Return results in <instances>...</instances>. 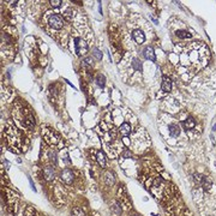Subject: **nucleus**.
<instances>
[{
    "mask_svg": "<svg viewBox=\"0 0 216 216\" xmlns=\"http://www.w3.org/2000/svg\"><path fill=\"white\" fill-rule=\"evenodd\" d=\"M24 106L25 104L19 102L13 109V114L16 113L17 120L21 122V125L23 126V127L30 129L35 125V118H34L32 113L30 112V109H24Z\"/></svg>",
    "mask_w": 216,
    "mask_h": 216,
    "instance_id": "2",
    "label": "nucleus"
},
{
    "mask_svg": "<svg viewBox=\"0 0 216 216\" xmlns=\"http://www.w3.org/2000/svg\"><path fill=\"white\" fill-rule=\"evenodd\" d=\"M96 161H97V163H99L102 168H104V167H106L107 158H106V155H104V153H103V151H101V150H99V151H97V154H96Z\"/></svg>",
    "mask_w": 216,
    "mask_h": 216,
    "instance_id": "13",
    "label": "nucleus"
},
{
    "mask_svg": "<svg viewBox=\"0 0 216 216\" xmlns=\"http://www.w3.org/2000/svg\"><path fill=\"white\" fill-rule=\"evenodd\" d=\"M49 158H50V161L53 162L54 165L57 163V151H50L49 153Z\"/></svg>",
    "mask_w": 216,
    "mask_h": 216,
    "instance_id": "24",
    "label": "nucleus"
},
{
    "mask_svg": "<svg viewBox=\"0 0 216 216\" xmlns=\"http://www.w3.org/2000/svg\"><path fill=\"white\" fill-rule=\"evenodd\" d=\"M49 4H50L53 7H59V6L61 5V1H60V0H50Z\"/></svg>",
    "mask_w": 216,
    "mask_h": 216,
    "instance_id": "25",
    "label": "nucleus"
},
{
    "mask_svg": "<svg viewBox=\"0 0 216 216\" xmlns=\"http://www.w3.org/2000/svg\"><path fill=\"white\" fill-rule=\"evenodd\" d=\"M168 130H169V135L172 137H178L180 135V127H179V125H176V124L169 125L168 126Z\"/></svg>",
    "mask_w": 216,
    "mask_h": 216,
    "instance_id": "14",
    "label": "nucleus"
},
{
    "mask_svg": "<svg viewBox=\"0 0 216 216\" xmlns=\"http://www.w3.org/2000/svg\"><path fill=\"white\" fill-rule=\"evenodd\" d=\"M91 65H93L91 58H85V59L82 60V66L85 67V68H90V67H91Z\"/></svg>",
    "mask_w": 216,
    "mask_h": 216,
    "instance_id": "20",
    "label": "nucleus"
},
{
    "mask_svg": "<svg viewBox=\"0 0 216 216\" xmlns=\"http://www.w3.org/2000/svg\"><path fill=\"white\" fill-rule=\"evenodd\" d=\"M132 67H133L136 71L142 72V61H140L139 59H133V61H132Z\"/></svg>",
    "mask_w": 216,
    "mask_h": 216,
    "instance_id": "19",
    "label": "nucleus"
},
{
    "mask_svg": "<svg viewBox=\"0 0 216 216\" xmlns=\"http://www.w3.org/2000/svg\"><path fill=\"white\" fill-rule=\"evenodd\" d=\"M48 24L53 28V29H61L64 27V17H61L58 13H50L48 16Z\"/></svg>",
    "mask_w": 216,
    "mask_h": 216,
    "instance_id": "3",
    "label": "nucleus"
},
{
    "mask_svg": "<svg viewBox=\"0 0 216 216\" xmlns=\"http://www.w3.org/2000/svg\"><path fill=\"white\" fill-rule=\"evenodd\" d=\"M202 187L205 190V191H208V190H210V187H211V185H212V181H211V179L210 178H208V176H203V179H202Z\"/></svg>",
    "mask_w": 216,
    "mask_h": 216,
    "instance_id": "16",
    "label": "nucleus"
},
{
    "mask_svg": "<svg viewBox=\"0 0 216 216\" xmlns=\"http://www.w3.org/2000/svg\"><path fill=\"white\" fill-rule=\"evenodd\" d=\"M43 137H45L46 142L49 143V144H52V145H57V144L60 143L59 135L55 131H53V130H46L45 133H43Z\"/></svg>",
    "mask_w": 216,
    "mask_h": 216,
    "instance_id": "4",
    "label": "nucleus"
},
{
    "mask_svg": "<svg viewBox=\"0 0 216 216\" xmlns=\"http://www.w3.org/2000/svg\"><path fill=\"white\" fill-rule=\"evenodd\" d=\"M119 132L122 136H129L131 133V125H130V122H127V121L122 122L120 125V127H119Z\"/></svg>",
    "mask_w": 216,
    "mask_h": 216,
    "instance_id": "12",
    "label": "nucleus"
},
{
    "mask_svg": "<svg viewBox=\"0 0 216 216\" xmlns=\"http://www.w3.org/2000/svg\"><path fill=\"white\" fill-rule=\"evenodd\" d=\"M72 216H85V212L81 208H73L72 209Z\"/></svg>",
    "mask_w": 216,
    "mask_h": 216,
    "instance_id": "21",
    "label": "nucleus"
},
{
    "mask_svg": "<svg viewBox=\"0 0 216 216\" xmlns=\"http://www.w3.org/2000/svg\"><path fill=\"white\" fill-rule=\"evenodd\" d=\"M184 126H185L186 130H192V129H194V126H196V120L192 117H189L184 121Z\"/></svg>",
    "mask_w": 216,
    "mask_h": 216,
    "instance_id": "15",
    "label": "nucleus"
},
{
    "mask_svg": "<svg viewBox=\"0 0 216 216\" xmlns=\"http://www.w3.org/2000/svg\"><path fill=\"white\" fill-rule=\"evenodd\" d=\"M64 18L67 22H72V9H67L64 12Z\"/></svg>",
    "mask_w": 216,
    "mask_h": 216,
    "instance_id": "22",
    "label": "nucleus"
},
{
    "mask_svg": "<svg viewBox=\"0 0 216 216\" xmlns=\"http://www.w3.org/2000/svg\"><path fill=\"white\" fill-rule=\"evenodd\" d=\"M60 178H61V180H63L65 184L70 185V184L73 183V180H75V174H73V172H72L71 169H64V171L60 173Z\"/></svg>",
    "mask_w": 216,
    "mask_h": 216,
    "instance_id": "6",
    "label": "nucleus"
},
{
    "mask_svg": "<svg viewBox=\"0 0 216 216\" xmlns=\"http://www.w3.org/2000/svg\"><path fill=\"white\" fill-rule=\"evenodd\" d=\"M75 49H76L77 55H81V54H85L86 53L88 46L81 37H76L75 39Z\"/></svg>",
    "mask_w": 216,
    "mask_h": 216,
    "instance_id": "5",
    "label": "nucleus"
},
{
    "mask_svg": "<svg viewBox=\"0 0 216 216\" xmlns=\"http://www.w3.org/2000/svg\"><path fill=\"white\" fill-rule=\"evenodd\" d=\"M130 156H131V153L129 150H125L124 151V157H130Z\"/></svg>",
    "mask_w": 216,
    "mask_h": 216,
    "instance_id": "27",
    "label": "nucleus"
},
{
    "mask_svg": "<svg viewBox=\"0 0 216 216\" xmlns=\"http://www.w3.org/2000/svg\"><path fill=\"white\" fill-rule=\"evenodd\" d=\"M209 59V49L203 42H192L180 55V63L194 72L204 68L208 65Z\"/></svg>",
    "mask_w": 216,
    "mask_h": 216,
    "instance_id": "1",
    "label": "nucleus"
},
{
    "mask_svg": "<svg viewBox=\"0 0 216 216\" xmlns=\"http://www.w3.org/2000/svg\"><path fill=\"white\" fill-rule=\"evenodd\" d=\"M133 216H137V215H133Z\"/></svg>",
    "mask_w": 216,
    "mask_h": 216,
    "instance_id": "28",
    "label": "nucleus"
},
{
    "mask_svg": "<svg viewBox=\"0 0 216 216\" xmlns=\"http://www.w3.org/2000/svg\"><path fill=\"white\" fill-rule=\"evenodd\" d=\"M143 55H144V58H145L147 60H149V61H153V63L156 61V54H155L153 47H145V49L143 50Z\"/></svg>",
    "mask_w": 216,
    "mask_h": 216,
    "instance_id": "7",
    "label": "nucleus"
},
{
    "mask_svg": "<svg viewBox=\"0 0 216 216\" xmlns=\"http://www.w3.org/2000/svg\"><path fill=\"white\" fill-rule=\"evenodd\" d=\"M43 176L47 181H52L54 180V176H55V172H54V168L52 166H47L43 169Z\"/></svg>",
    "mask_w": 216,
    "mask_h": 216,
    "instance_id": "9",
    "label": "nucleus"
},
{
    "mask_svg": "<svg viewBox=\"0 0 216 216\" xmlns=\"http://www.w3.org/2000/svg\"><path fill=\"white\" fill-rule=\"evenodd\" d=\"M161 89H162V91H165V93H169L171 91V89H172V82H171V79L167 76L162 77Z\"/></svg>",
    "mask_w": 216,
    "mask_h": 216,
    "instance_id": "11",
    "label": "nucleus"
},
{
    "mask_svg": "<svg viewBox=\"0 0 216 216\" xmlns=\"http://www.w3.org/2000/svg\"><path fill=\"white\" fill-rule=\"evenodd\" d=\"M132 39L135 40V42L136 43H143L144 41H145V36H144V34H143V31L142 30H133V32H132Z\"/></svg>",
    "mask_w": 216,
    "mask_h": 216,
    "instance_id": "10",
    "label": "nucleus"
},
{
    "mask_svg": "<svg viewBox=\"0 0 216 216\" xmlns=\"http://www.w3.org/2000/svg\"><path fill=\"white\" fill-rule=\"evenodd\" d=\"M113 209H114V211H115V214H117V215H119V214L121 212V208L119 207V203H114Z\"/></svg>",
    "mask_w": 216,
    "mask_h": 216,
    "instance_id": "26",
    "label": "nucleus"
},
{
    "mask_svg": "<svg viewBox=\"0 0 216 216\" xmlns=\"http://www.w3.org/2000/svg\"><path fill=\"white\" fill-rule=\"evenodd\" d=\"M175 35L178 36L179 39H190L191 37V34L187 30H178L175 32Z\"/></svg>",
    "mask_w": 216,
    "mask_h": 216,
    "instance_id": "17",
    "label": "nucleus"
},
{
    "mask_svg": "<svg viewBox=\"0 0 216 216\" xmlns=\"http://www.w3.org/2000/svg\"><path fill=\"white\" fill-rule=\"evenodd\" d=\"M93 55H94L97 60H101V59H102V53H101L97 48H94V49H93Z\"/></svg>",
    "mask_w": 216,
    "mask_h": 216,
    "instance_id": "23",
    "label": "nucleus"
},
{
    "mask_svg": "<svg viewBox=\"0 0 216 216\" xmlns=\"http://www.w3.org/2000/svg\"><path fill=\"white\" fill-rule=\"evenodd\" d=\"M103 180H104V183L108 186L114 185V183H115V175H114V173L113 172H109V171L104 172L103 173Z\"/></svg>",
    "mask_w": 216,
    "mask_h": 216,
    "instance_id": "8",
    "label": "nucleus"
},
{
    "mask_svg": "<svg viewBox=\"0 0 216 216\" xmlns=\"http://www.w3.org/2000/svg\"><path fill=\"white\" fill-rule=\"evenodd\" d=\"M95 82H96V84H97L100 88H103V86H104L106 78H104V76H103V75H97V76H96V78H95Z\"/></svg>",
    "mask_w": 216,
    "mask_h": 216,
    "instance_id": "18",
    "label": "nucleus"
}]
</instances>
